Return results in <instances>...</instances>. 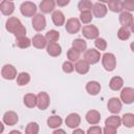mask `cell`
<instances>
[{
	"label": "cell",
	"mask_w": 134,
	"mask_h": 134,
	"mask_svg": "<svg viewBox=\"0 0 134 134\" xmlns=\"http://www.w3.org/2000/svg\"><path fill=\"white\" fill-rule=\"evenodd\" d=\"M58 133H65V131L64 130H61V129H57V130H54L53 131V134H58Z\"/></svg>",
	"instance_id": "46"
},
{
	"label": "cell",
	"mask_w": 134,
	"mask_h": 134,
	"mask_svg": "<svg viewBox=\"0 0 134 134\" xmlns=\"http://www.w3.org/2000/svg\"><path fill=\"white\" fill-rule=\"evenodd\" d=\"M91 9H92L93 16L96 17V18H104L108 13L107 6L102 2H97V3L93 4Z\"/></svg>",
	"instance_id": "13"
},
{
	"label": "cell",
	"mask_w": 134,
	"mask_h": 134,
	"mask_svg": "<svg viewBox=\"0 0 134 134\" xmlns=\"http://www.w3.org/2000/svg\"><path fill=\"white\" fill-rule=\"evenodd\" d=\"M65 124L68 128L75 129L81 124V116L77 113H70L69 115H67V117L65 119Z\"/></svg>",
	"instance_id": "14"
},
{
	"label": "cell",
	"mask_w": 134,
	"mask_h": 134,
	"mask_svg": "<svg viewBox=\"0 0 134 134\" xmlns=\"http://www.w3.org/2000/svg\"><path fill=\"white\" fill-rule=\"evenodd\" d=\"M0 12L4 16H12L13 13L15 12V4L13 1L8 0H3L0 3Z\"/></svg>",
	"instance_id": "15"
},
{
	"label": "cell",
	"mask_w": 134,
	"mask_h": 134,
	"mask_svg": "<svg viewBox=\"0 0 134 134\" xmlns=\"http://www.w3.org/2000/svg\"><path fill=\"white\" fill-rule=\"evenodd\" d=\"M26 134H38L39 133V125L36 121H31L26 126L25 129Z\"/></svg>",
	"instance_id": "38"
},
{
	"label": "cell",
	"mask_w": 134,
	"mask_h": 134,
	"mask_svg": "<svg viewBox=\"0 0 134 134\" xmlns=\"http://www.w3.org/2000/svg\"><path fill=\"white\" fill-rule=\"evenodd\" d=\"M72 47L75 50H77L79 52H84L87 48V43L83 39H75L72 42Z\"/></svg>",
	"instance_id": "30"
},
{
	"label": "cell",
	"mask_w": 134,
	"mask_h": 134,
	"mask_svg": "<svg viewBox=\"0 0 134 134\" xmlns=\"http://www.w3.org/2000/svg\"><path fill=\"white\" fill-rule=\"evenodd\" d=\"M130 36H131V30L129 29V27L121 26V27L118 29V31H117V37H118V39L121 40V41L128 40V39L130 38Z\"/></svg>",
	"instance_id": "33"
},
{
	"label": "cell",
	"mask_w": 134,
	"mask_h": 134,
	"mask_svg": "<svg viewBox=\"0 0 134 134\" xmlns=\"http://www.w3.org/2000/svg\"><path fill=\"white\" fill-rule=\"evenodd\" d=\"M90 69V65L85 60H77L74 64V70L80 74H86Z\"/></svg>",
	"instance_id": "22"
},
{
	"label": "cell",
	"mask_w": 134,
	"mask_h": 134,
	"mask_svg": "<svg viewBox=\"0 0 134 134\" xmlns=\"http://www.w3.org/2000/svg\"><path fill=\"white\" fill-rule=\"evenodd\" d=\"M55 6V1L54 0H42L39 7L40 10L43 14H50L51 12H53Z\"/></svg>",
	"instance_id": "19"
},
{
	"label": "cell",
	"mask_w": 134,
	"mask_h": 134,
	"mask_svg": "<svg viewBox=\"0 0 134 134\" xmlns=\"http://www.w3.org/2000/svg\"><path fill=\"white\" fill-rule=\"evenodd\" d=\"M51 20L55 26H62L65 24V16L61 10H54L51 15Z\"/></svg>",
	"instance_id": "23"
},
{
	"label": "cell",
	"mask_w": 134,
	"mask_h": 134,
	"mask_svg": "<svg viewBox=\"0 0 134 134\" xmlns=\"http://www.w3.org/2000/svg\"><path fill=\"white\" fill-rule=\"evenodd\" d=\"M122 5H124V9H126V12L131 13L134 10V0H124Z\"/></svg>",
	"instance_id": "41"
},
{
	"label": "cell",
	"mask_w": 134,
	"mask_h": 134,
	"mask_svg": "<svg viewBox=\"0 0 134 134\" xmlns=\"http://www.w3.org/2000/svg\"><path fill=\"white\" fill-rule=\"evenodd\" d=\"M121 125V118L118 115H111L106 118L105 120V126H110L115 129H117Z\"/></svg>",
	"instance_id": "27"
},
{
	"label": "cell",
	"mask_w": 134,
	"mask_h": 134,
	"mask_svg": "<svg viewBox=\"0 0 134 134\" xmlns=\"http://www.w3.org/2000/svg\"><path fill=\"white\" fill-rule=\"evenodd\" d=\"M84 60L89 64V65H94L99 62L100 60V52L94 48L86 49L84 51Z\"/></svg>",
	"instance_id": "3"
},
{
	"label": "cell",
	"mask_w": 134,
	"mask_h": 134,
	"mask_svg": "<svg viewBox=\"0 0 134 134\" xmlns=\"http://www.w3.org/2000/svg\"><path fill=\"white\" fill-rule=\"evenodd\" d=\"M92 13L91 10H85V12H81V15H80V21L84 24H89L91 21H92Z\"/></svg>",
	"instance_id": "35"
},
{
	"label": "cell",
	"mask_w": 134,
	"mask_h": 134,
	"mask_svg": "<svg viewBox=\"0 0 134 134\" xmlns=\"http://www.w3.org/2000/svg\"><path fill=\"white\" fill-rule=\"evenodd\" d=\"M102 64L105 70L107 71H113L116 67V58L111 52H106L102 57Z\"/></svg>",
	"instance_id": "2"
},
{
	"label": "cell",
	"mask_w": 134,
	"mask_h": 134,
	"mask_svg": "<svg viewBox=\"0 0 134 134\" xmlns=\"http://www.w3.org/2000/svg\"><path fill=\"white\" fill-rule=\"evenodd\" d=\"M69 3H70V0H55V4L60 7L67 6Z\"/></svg>",
	"instance_id": "44"
},
{
	"label": "cell",
	"mask_w": 134,
	"mask_h": 134,
	"mask_svg": "<svg viewBox=\"0 0 134 134\" xmlns=\"http://www.w3.org/2000/svg\"><path fill=\"white\" fill-rule=\"evenodd\" d=\"M5 28L13 34L16 38L24 37L26 35V28L17 17H9L5 22Z\"/></svg>",
	"instance_id": "1"
},
{
	"label": "cell",
	"mask_w": 134,
	"mask_h": 134,
	"mask_svg": "<svg viewBox=\"0 0 134 134\" xmlns=\"http://www.w3.org/2000/svg\"><path fill=\"white\" fill-rule=\"evenodd\" d=\"M121 124H124V126H126L127 128H133L134 127V114L125 113L121 117Z\"/></svg>",
	"instance_id": "31"
},
{
	"label": "cell",
	"mask_w": 134,
	"mask_h": 134,
	"mask_svg": "<svg viewBox=\"0 0 134 134\" xmlns=\"http://www.w3.org/2000/svg\"><path fill=\"white\" fill-rule=\"evenodd\" d=\"M3 131H4V125H3V122L0 121V134H1Z\"/></svg>",
	"instance_id": "47"
},
{
	"label": "cell",
	"mask_w": 134,
	"mask_h": 134,
	"mask_svg": "<svg viewBox=\"0 0 134 134\" xmlns=\"http://www.w3.org/2000/svg\"><path fill=\"white\" fill-rule=\"evenodd\" d=\"M102 130L105 134H115L116 133V129L113 127H110V126H105V128Z\"/></svg>",
	"instance_id": "43"
},
{
	"label": "cell",
	"mask_w": 134,
	"mask_h": 134,
	"mask_svg": "<svg viewBox=\"0 0 134 134\" xmlns=\"http://www.w3.org/2000/svg\"><path fill=\"white\" fill-rule=\"evenodd\" d=\"M119 23L121 24V26L125 27H131L132 30L133 28V15L130 12H121L119 15Z\"/></svg>",
	"instance_id": "12"
},
{
	"label": "cell",
	"mask_w": 134,
	"mask_h": 134,
	"mask_svg": "<svg viewBox=\"0 0 134 134\" xmlns=\"http://www.w3.org/2000/svg\"><path fill=\"white\" fill-rule=\"evenodd\" d=\"M65 28H66V31L70 35L76 34L81 29V21L76 18H70L66 21Z\"/></svg>",
	"instance_id": "7"
},
{
	"label": "cell",
	"mask_w": 134,
	"mask_h": 134,
	"mask_svg": "<svg viewBox=\"0 0 134 134\" xmlns=\"http://www.w3.org/2000/svg\"><path fill=\"white\" fill-rule=\"evenodd\" d=\"M45 39L47 42H57L60 39V34H59V31H57L54 29H50L46 32Z\"/></svg>",
	"instance_id": "34"
},
{
	"label": "cell",
	"mask_w": 134,
	"mask_h": 134,
	"mask_svg": "<svg viewBox=\"0 0 134 134\" xmlns=\"http://www.w3.org/2000/svg\"><path fill=\"white\" fill-rule=\"evenodd\" d=\"M8 1H14V0H8Z\"/></svg>",
	"instance_id": "50"
},
{
	"label": "cell",
	"mask_w": 134,
	"mask_h": 134,
	"mask_svg": "<svg viewBox=\"0 0 134 134\" xmlns=\"http://www.w3.org/2000/svg\"><path fill=\"white\" fill-rule=\"evenodd\" d=\"M82 34L83 36L86 38V39H89V40H94L98 37L99 35V30L98 28L93 25V24H86L83 29H82Z\"/></svg>",
	"instance_id": "5"
},
{
	"label": "cell",
	"mask_w": 134,
	"mask_h": 134,
	"mask_svg": "<svg viewBox=\"0 0 134 134\" xmlns=\"http://www.w3.org/2000/svg\"><path fill=\"white\" fill-rule=\"evenodd\" d=\"M46 50H47V53L50 57L55 58V57H59L61 54L62 47L57 42H48V44L46 45Z\"/></svg>",
	"instance_id": "16"
},
{
	"label": "cell",
	"mask_w": 134,
	"mask_h": 134,
	"mask_svg": "<svg viewBox=\"0 0 134 134\" xmlns=\"http://www.w3.org/2000/svg\"><path fill=\"white\" fill-rule=\"evenodd\" d=\"M100 84L96 81H90L86 84V91L90 95H97L100 92Z\"/></svg>",
	"instance_id": "21"
},
{
	"label": "cell",
	"mask_w": 134,
	"mask_h": 134,
	"mask_svg": "<svg viewBox=\"0 0 134 134\" xmlns=\"http://www.w3.org/2000/svg\"><path fill=\"white\" fill-rule=\"evenodd\" d=\"M120 100L127 105L134 102V89L131 87H126L120 92Z\"/></svg>",
	"instance_id": "10"
},
{
	"label": "cell",
	"mask_w": 134,
	"mask_h": 134,
	"mask_svg": "<svg viewBox=\"0 0 134 134\" xmlns=\"http://www.w3.org/2000/svg\"><path fill=\"white\" fill-rule=\"evenodd\" d=\"M62 122H63V119L58 116V115H52V116H49L48 119H47V125L49 128L51 129H54V128H59L60 126H62Z\"/></svg>",
	"instance_id": "28"
},
{
	"label": "cell",
	"mask_w": 134,
	"mask_h": 134,
	"mask_svg": "<svg viewBox=\"0 0 134 134\" xmlns=\"http://www.w3.org/2000/svg\"><path fill=\"white\" fill-rule=\"evenodd\" d=\"M32 27L36 31H42L46 27V19L43 14H36L31 20Z\"/></svg>",
	"instance_id": "6"
},
{
	"label": "cell",
	"mask_w": 134,
	"mask_h": 134,
	"mask_svg": "<svg viewBox=\"0 0 134 134\" xmlns=\"http://www.w3.org/2000/svg\"><path fill=\"white\" fill-rule=\"evenodd\" d=\"M50 104V97L47 92L42 91L37 95V107L40 110H46L49 107Z\"/></svg>",
	"instance_id": "8"
},
{
	"label": "cell",
	"mask_w": 134,
	"mask_h": 134,
	"mask_svg": "<svg viewBox=\"0 0 134 134\" xmlns=\"http://www.w3.org/2000/svg\"><path fill=\"white\" fill-rule=\"evenodd\" d=\"M80 53H81V52H79V51L75 50L73 47H71V48H69V49L67 50V59H68L70 62H75V61H77V60L80 59Z\"/></svg>",
	"instance_id": "37"
},
{
	"label": "cell",
	"mask_w": 134,
	"mask_h": 134,
	"mask_svg": "<svg viewBox=\"0 0 134 134\" xmlns=\"http://www.w3.org/2000/svg\"><path fill=\"white\" fill-rule=\"evenodd\" d=\"M72 133H73V134H76V133H82V134H84L85 132H84V130H81V129H76V128H75V130H73Z\"/></svg>",
	"instance_id": "45"
},
{
	"label": "cell",
	"mask_w": 134,
	"mask_h": 134,
	"mask_svg": "<svg viewBox=\"0 0 134 134\" xmlns=\"http://www.w3.org/2000/svg\"><path fill=\"white\" fill-rule=\"evenodd\" d=\"M92 2L91 0H81L77 4V8L80 12H85V10H91L92 8Z\"/></svg>",
	"instance_id": "36"
},
{
	"label": "cell",
	"mask_w": 134,
	"mask_h": 134,
	"mask_svg": "<svg viewBox=\"0 0 134 134\" xmlns=\"http://www.w3.org/2000/svg\"><path fill=\"white\" fill-rule=\"evenodd\" d=\"M113 13H121L124 10V5L121 0H110L108 2V7Z\"/></svg>",
	"instance_id": "25"
},
{
	"label": "cell",
	"mask_w": 134,
	"mask_h": 134,
	"mask_svg": "<svg viewBox=\"0 0 134 134\" xmlns=\"http://www.w3.org/2000/svg\"><path fill=\"white\" fill-rule=\"evenodd\" d=\"M19 120L18 114L14 111H7L3 115V122L6 126H15Z\"/></svg>",
	"instance_id": "17"
},
{
	"label": "cell",
	"mask_w": 134,
	"mask_h": 134,
	"mask_svg": "<svg viewBox=\"0 0 134 134\" xmlns=\"http://www.w3.org/2000/svg\"><path fill=\"white\" fill-rule=\"evenodd\" d=\"M85 117L87 122L90 125H97L100 121V113L97 110H89Z\"/></svg>",
	"instance_id": "18"
},
{
	"label": "cell",
	"mask_w": 134,
	"mask_h": 134,
	"mask_svg": "<svg viewBox=\"0 0 134 134\" xmlns=\"http://www.w3.org/2000/svg\"><path fill=\"white\" fill-rule=\"evenodd\" d=\"M62 69L65 73H71L74 70V65L70 61H65L62 65Z\"/></svg>",
	"instance_id": "40"
},
{
	"label": "cell",
	"mask_w": 134,
	"mask_h": 134,
	"mask_svg": "<svg viewBox=\"0 0 134 134\" xmlns=\"http://www.w3.org/2000/svg\"><path fill=\"white\" fill-rule=\"evenodd\" d=\"M1 75L3 79L8 81L15 80L17 77V69L10 64H5L1 69Z\"/></svg>",
	"instance_id": "9"
},
{
	"label": "cell",
	"mask_w": 134,
	"mask_h": 134,
	"mask_svg": "<svg viewBox=\"0 0 134 134\" xmlns=\"http://www.w3.org/2000/svg\"><path fill=\"white\" fill-rule=\"evenodd\" d=\"M13 133H17V134H20L21 132H20V131H17V130H15V131H10V134H13Z\"/></svg>",
	"instance_id": "48"
},
{
	"label": "cell",
	"mask_w": 134,
	"mask_h": 134,
	"mask_svg": "<svg viewBox=\"0 0 134 134\" xmlns=\"http://www.w3.org/2000/svg\"><path fill=\"white\" fill-rule=\"evenodd\" d=\"M31 44L34 45V47H36L38 49H43L44 47H46L47 41H46V39H45L44 36H42L41 34H37V35H35L32 37Z\"/></svg>",
	"instance_id": "20"
},
{
	"label": "cell",
	"mask_w": 134,
	"mask_h": 134,
	"mask_svg": "<svg viewBox=\"0 0 134 134\" xmlns=\"http://www.w3.org/2000/svg\"><path fill=\"white\" fill-rule=\"evenodd\" d=\"M16 45L19 47V48H28L30 45H31V40L29 38H27L26 36L24 37H20V38H16Z\"/></svg>",
	"instance_id": "29"
},
{
	"label": "cell",
	"mask_w": 134,
	"mask_h": 134,
	"mask_svg": "<svg viewBox=\"0 0 134 134\" xmlns=\"http://www.w3.org/2000/svg\"><path fill=\"white\" fill-rule=\"evenodd\" d=\"M94 45H95L97 50L103 51V50H106V48H107V41L103 38L97 37L96 39H94Z\"/></svg>",
	"instance_id": "39"
},
{
	"label": "cell",
	"mask_w": 134,
	"mask_h": 134,
	"mask_svg": "<svg viewBox=\"0 0 134 134\" xmlns=\"http://www.w3.org/2000/svg\"><path fill=\"white\" fill-rule=\"evenodd\" d=\"M20 12L24 17H34L37 13V5L34 2L25 1L20 5Z\"/></svg>",
	"instance_id": "4"
},
{
	"label": "cell",
	"mask_w": 134,
	"mask_h": 134,
	"mask_svg": "<svg viewBox=\"0 0 134 134\" xmlns=\"http://www.w3.org/2000/svg\"><path fill=\"white\" fill-rule=\"evenodd\" d=\"M102 132H103V130L98 126H93V127H91V128H89L87 130V133L88 134H100Z\"/></svg>",
	"instance_id": "42"
},
{
	"label": "cell",
	"mask_w": 134,
	"mask_h": 134,
	"mask_svg": "<svg viewBox=\"0 0 134 134\" xmlns=\"http://www.w3.org/2000/svg\"><path fill=\"white\" fill-rule=\"evenodd\" d=\"M124 86V80L120 76H113L109 82V87L113 91H118Z\"/></svg>",
	"instance_id": "24"
},
{
	"label": "cell",
	"mask_w": 134,
	"mask_h": 134,
	"mask_svg": "<svg viewBox=\"0 0 134 134\" xmlns=\"http://www.w3.org/2000/svg\"><path fill=\"white\" fill-rule=\"evenodd\" d=\"M23 103L27 108H35L37 106V95L34 93H27L23 97Z\"/></svg>",
	"instance_id": "26"
},
{
	"label": "cell",
	"mask_w": 134,
	"mask_h": 134,
	"mask_svg": "<svg viewBox=\"0 0 134 134\" xmlns=\"http://www.w3.org/2000/svg\"><path fill=\"white\" fill-rule=\"evenodd\" d=\"M107 107H108V110L113 113V114H118L120 111H121V100L118 99L117 97H111L109 100H108V104H107Z\"/></svg>",
	"instance_id": "11"
},
{
	"label": "cell",
	"mask_w": 134,
	"mask_h": 134,
	"mask_svg": "<svg viewBox=\"0 0 134 134\" xmlns=\"http://www.w3.org/2000/svg\"><path fill=\"white\" fill-rule=\"evenodd\" d=\"M30 82V75L27 72H20L17 75V84L19 86H25Z\"/></svg>",
	"instance_id": "32"
},
{
	"label": "cell",
	"mask_w": 134,
	"mask_h": 134,
	"mask_svg": "<svg viewBox=\"0 0 134 134\" xmlns=\"http://www.w3.org/2000/svg\"><path fill=\"white\" fill-rule=\"evenodd\" d=\"M99 2H102V3H108L110 0H98Z\"/></svg>",
	"instance_id": "49"
}]
</instances>
